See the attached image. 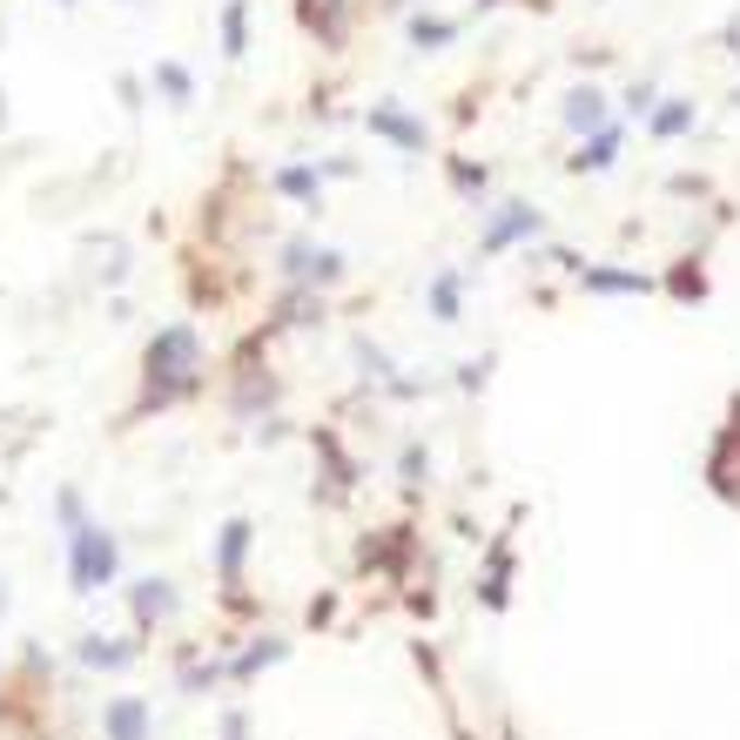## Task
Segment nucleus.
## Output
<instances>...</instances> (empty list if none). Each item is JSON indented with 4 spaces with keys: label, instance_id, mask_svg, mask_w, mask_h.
I'll list each match as a JSON object with an SVG mask.
<instances>
[{
    "label": "nucleus",
    "instance_id": "nucleus-11",
    "mask_svg": "<svg viewBox=\"0 0 740 740\" xmlns=\"http://www.w3.org/2000/svg\"><path fill=\"white\" fill-rule=\"evenodd\" d=\"M101 733H108V740H148V733H155L148 700H135V693H114L108 707H101Z\"/></svg>",
    "mask_w": 740,
    "mask_h": 740
},
{
    "label": "nucleus",
    "instance_id": "nucleus-24",
    "mask_svg": "<svg viewBox=\"0 0 740 740\" xmlns=\"http://www.w3.org/2000/svg\"><path fill=\"white\" fill-rule=\"evenodd\" d=\"M398 478H404V492L432 485V451H424V445H404V458H398Z\"/></svg>",
    "mask_w": 740,
    "mask_h": 740
},
{
    "label": "nucleus",
    "instance_id": "nucleus-19",
    "mask_svg": "<svg viewBox=\"0 0 740 740\" xmlns=\"http://www.w3.org/2000/svg\"><path fill=\"white\" fill-rule=\"evenodd\" d=\"M155 95H162L169 108H189L196 101V74H189L182 61H155Z\"/></svg>",
    "mask_w": 740,
    "mask_h": 740
},
{
    "label": "nucleus",
    "instance_id": "nucleus-12",
    "mask_svg": "<svg viewBox=\"0 0 740 740\" xmlns=\"http://www.w3.org/2000/svg\"><path fill=\"white\" fill-rule=\"evenodd\" d=\"M283 653H290V640H277V633H256L250 646H236V653H229V659H222V674H229V680H236V687H250V680H256L263 667H277V659H283Z\"/></svg>",
    "mask_w": 740,
    "mask_h": 740
},
{
    "label": "nucleus",
    "instance_id": "nucleus-10",
    "mask_svg": "<svg viewBox=\"0 0 740 740\" xmlns=\"http://www.w3.org/2000/svg\"><path fill=\"white\" fill-rule=\"evenodd\" d=\"M619 148H627V129L606 122L599 135H586V142H579V148L566 155V169H572V175H606V169L619 162Z\"/></svg>",
    "mask_w": 740,
    "mask_h": 740
},
{
    "label": "nucleus",
    "instance_id": "nucleus-21",
    "mask_svg": "<svg viewBox=\"0 0 740 740\" xmlns=\"http://www.w3.org/2000/svg\"><path fill=\"white\" fill-rule=\"evenodd\" d=\"M222 54L229 61L250 54V0H229V8H222Z\"/></svg>",
    "mask_w": 740,
    "mask_h": 740
},
{
    "label": "nucleus",
    "instance_id": "nucleus-20",
    "mask_svg": "<svg viewBox=\"0 0 740 740\" xmlns=\"http://www.w3.org/2000/svg\"><path fill=\"white\" fill-rule=\"evenodd\" d=\"M451 41H458V21H445V14H411V48L438 54V48H451Z\"/></svg>",
    "mask_w": 740,
    "mask_h": 740
},
{
    "label": "nucleus",
    "instance_id": "nucleus-23",
    "mask_svg": "<svg viewBox=\"0 0 740 740\" xmlns=\"http://www.w3.org/2000/svg\"><path fill=\"white\" fill-rule=\"evenodd\" d=\"M216 680H229L216 653H209V659H203V653H182V693H209Z\"/></svg>",
    "mask_w": 740,
    "mask_h": 740
},
{
    "label": "nucleus",
    "instance_id": "nucleus-3",
    "mask_svg": "<svg viewBox=\"0 0 740 740\" xmlns=\"http://www.w3.org/2000/svg\"><path fill=\"white\" fill-rule=\"evenodd\" d=\"M538 236H545V209H538V203H525V196H505V203H492V209H485V222H478V256L532 250Z\"/></svg>",
    "mask_w": 740,
    "mask_h": 740
},
{
    "label": "nucleus",
    "instance_id": "nucleus-8",
    "mask_svg": "<svg viewBox=\"0 0 740 740\" xmlns=\"http://www.w3.org/2000/svg\"><path fill=\"white\" fill-rule=\"evenodd\" d=\"M250 545H256V525H250V519H229V525L216 532V579H222V586H243Z\"/></svg>",
    "mask_w": 740,
    "mask_h": 740
},
{
    "label": "nucleus",
    "instance_id": "nucleus-15",
    "mask_svg": "<svg viewBox=\"0 0 740 740\" xmlns=\"http://www.w3.org/2000/svg\"><path fill=\"white\" fill-rule=\"evenodd\" d=\"M269 189L303 203V209H324V169H310V162H283L277 175H269Z\"/></svg>",
    "mask_w": 740,
    "mask_h": 740
},
{
    "label": "nucleus",
    "instance_id": "nucleus-25",
    "mask_svg": "<svg viewBox=\"0 0 740 740\" xmlns=\"http://www.w3.org/2000/svg\"><path fill=\"white\" fill-rule=\"evenodd\" d=\"M653 101H659V88H653V82H633L627 95H619V108H627L633 122H646V114H653Z\"/></svg>",
    "mask_w": 740,
    "mask_h": 740
},
{
    "label": "nucleus",
    "instance_id": "nucleus-17",
    "mask_svg": "<svg viewBox=\"0 0 740 740\" xmlns=\"http://www.w3.org/2000/svg\"><path fill=\"white\" fill-rule=\"evenodd\" d=\"M424 303H432L438 324H458L464 317V277H458V269H438V277L424 283Z\"/></svg>",
    "mask_w": 740,
    "mask_h": 740
},
{
    "label": "nucleus",
    "instance_id": "nucleus-27",
    "mask_svg": "<svg viewBox=\"0 0 740 740\" xmlns=\"http://www.w3.org/2000/svg\"><path fill=\"white\" fill-rule=\"evenodd\" d=\"M485 377H492V357H472V364H458V391H485Z\"/></svg>",
    "mask_w": 740,
    "mask_h": 740
},
{
    "label": "nucleus",
    "instance_id": "nucleus-4",
    "mask_svg": "<svg viewBox=\"0 0 740 740\" xmlns=\"http://www.w3.org/2000/svg\"><path fill=\"white\" fill-rule=\"evenodd\" d=\"M277 269H283V283H290V290H317V296H324V290H337V283L350 277L343 250H324V243H310V236H290Z\"/></svg>",
    "mask_w": 740,
    "mask_h": 740
},
{
    "label": "nucleus",
    "instance_id": "nucleus-5",
    "mask_svg": "<svg viewBox=\"0 0 740 740\" xmlns=\"http://www.w3.org/2000/svg\"><path fill=\"white\" fill-rule=\"evenodd\" d=\"M364 129H371L377 142H391L398 155H424V148H432V129H424L404 101H371V108H364Z\"/></svg>",
    "mask_w": 740,
    "mask_h": 740
},
{
    "label": "nucleus",
    "instance_id": "nucleus-26",
    "mask_svg": "<svg viewBox=\"0 0 740 740\" xmlns=\"http://www.w3.org/2000/svg\"><path fill=\"white\" fill-rule=\"evenodd\" d=\"M54 519H61V532L88 525V505H82V492H61V498H54Z\"/></svg>",
    "mask_w": 740,
    "mask_h": 740
},
{
    "label": "nucleus",
    "instance_id": "nucleus-16",
    "mask_svg": "<svg viewBox=\"0 0 740 740\" xmlns=\"http://www.w3.org/2000/svg\"><path fill=\"white\" fill-rule=\"evenodd\" d=\"M74 653H82V667H95V674H122V667H135V640H108V633H88L82 646H74Z\"/></svg>",
    "mask_w": 740,
    "mask_h": 740
},
{
    "label": "nucleus",
    "instance_id": "nucleus-22",
    "mask_svg": "<svg viewBox=\"0 0 740 740\" xmlns=\"http://www.w3.org/2000/svg\"><path fill=\"white\" fill-rule=\"evenodd\" d=\"M451 189L464 203H485L492 196V169L485 162H464V155H451Z\"/></svg>",
    "mask_w": 740,
    "mask_h": 740
},
{
    "label": "nucleus",
    "instance_id": "nucleus-13",
    "mask_svg": "<svg viewBox=\"0 0 740 740\" xmlns=\"http://www.w3.org/2000/svg\"><path fill=\"white\" fill-rule=\"evenodd\" d=\"M559 122H566V129H572L579 142H586V135H599V129L612 122V101H606V95H599V88L586 82V88H572V95H566V108H559Z\"/></svg>",
    "mask_w": 740,
    "mask_h": 740
},
{
    "label": "nucleus",
    "instance_id": "nucleus-6",
    "mask_svg": "<svg viewBox=\"0 0 740 740\" xmlns=\"http://www.w3.org/2000/svg\"><path fill=\"white\" fill-rule=\"evenodd\" d=\"M350 357H357L364 384H377V391H391V398H424V391H432V384H424V377H398L391 350H377L371 337H357V343H350Z\"/></svg>",
    "mask_w": 740,
    "mask_h": 740
},
{
    "label": "nucleus",
    "instance_id": "nucleus-2",
    "mask_svg": "<svg viewBox=\"0 0 740 740\" xmlns=\"http://www.w3.org/2000/svg\"><path fill=\"white\" fill-rule=\"evenodd\" d=\"M68 538V586L74 593H101V586H114L122 579V538H114L108 525H74V532H61Z\"/></svg>",
    "mask_w": 740,
    "mask_h": 740
},
{
    "label": "nucleus",
    "instance_id": "nucleus-7",
    "mask_svg": "<svg viewBox=\"0 0 740 740\" xmlns=\"http://www.w3.org/2000/svg\"><path fill=\"white\" fill-rule=\"evenodd\" d=\"M572 283L586 290V296H646V290H653L646 269H612V263H579Z\"/></svg>",
    "mask_w": 740,
    "mask_h": 740
},
{
    "label": "nucleus",
    "instance_id": "nucleus-18",
    "mask_svg": "<svg viewBox=\"0 0 740 740\" xmlns=\"http://www.w3.org/2000/svg\"><path fill=\"white\" fill-rule=\"evenodd\" d=\"M505 586H512V545H492V559H485V572H478V599L498 612V606H505Z\"/></svg>",
    "mask_w": 740,
    "mask_h": 740
},
{
    "label": "nucleus",
    "instance_id": "nucleus-14",
    "mask_svg": "<svg viewBox=\"0 0 740 740\" xmlns=\"http://www.w3.org/2000/svg\"><path fill=\"white\" fill-rule=\"evenodd\" d=\"M693 122H700V108L687 95H659L653 114H646V135L653 142H680V135H693Z\"/></svg>",
    "mask_w": 740,
    "mask_h": 740
},
{
    "label": "nucleus",
    "instance_id": "nucleus-28",
    "mask_svg": "<svg viewBox=\"0 0 740 740\" xmlns=\"http://www.w3.org/2000/svg\"><path fill=\"white\" fill-rule=\"evenodd\" d=\"M478 8H498V0H478Z\"/></svg>",
    "mask_w": 740,
    "mask_h": 740
},
{
    "label": "nucleus",
    "instance_id": "nucleus-29",
    "mask_svg": "<svg viewBox=\"0 0 740 740\" xmlns=\"http://www.w3.org/2000/svg\"><path fill=\"white\" fill-rule=\"evenodd\" d=\"M61 8H74V0H61Z\"/></svg>",
    "mask_w": 740,
    "mask_h": 740
},
{
    "label": "nucleus",
    "instance_id": "nucleus-1",
    "mask_svg": "<svg viewBox=\"0 0 740 740\" xmlns=\"http://www.w3.org/2000/svg\"><path fill=\"white\" fill-rule=\"evenodd\" d=\"M203 371H209V357H203L196 324H162V330L148 337V350H142V377H148V398L142 404L169 411L182 398H196L203 391Z\"/></svg>",
    "mask_w": 740,
    "mask_h": 740
},
{
    "label": "nucleus",
    "instance_id": "nucleus-9",
    "mask_svg": "<svg viewBox=\"0 0 740 740\" xmlns=\"http://www.w3.org/2000/svg\"><path fill=\"white\" fill-rule=\"evenodd\" d=\"M175 579H135V586H129V612H135V627L148 633V627H162V619H175Z\"/></svg>",
    "mask_w": 740,
    "mask_h": 740
}]
</instances>
